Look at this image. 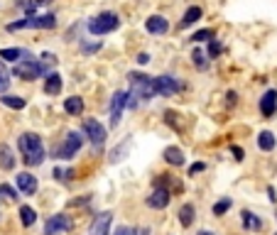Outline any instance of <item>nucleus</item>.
Here are the masks:
<instances>
[{"mask_svg": "<svg viewBox=\"0 0 277 235\" xmlns=\"http://www.w3.org/2000/svg\"><path fill=\"white\" fill-rule=\"evenodd\" d=\"M148 61H150V54H145V52L137 54V64H148Z\"/></svg>", "mask_w": 277, "mask_h": 235, "instance_id": "nucleus-40", "label": "nucleus"}, {"mask_svg": "<svg viewBox=\"0 0 277 235\" xmlns=\"http://www.w3.org/2000/svg\"><path fill=\"white\" fill-rule=\"evenodd\" d=\"M52 177H54L56 181H69V177H72V172H69V169H59V167H56V169H54V174H52Z\"/></svg>", "mask_w": 277, "mask_h": 235, "instance_id": "nucleus-33", "label": "nucleus"}, {"mask_svg": "<svg viewBox=\"0 0 277 235\" xmlns=\"http://www.w3.org/2000/svg\"><path fill=\"white\" fill-rule=\"evenodd\" d=\"M13 73L18 79H22V81H35V79L47 73V66L42 61H35V59H25V61H20L18 66L13 69Z\"/></svg>", "mask_w": 277, "mask_h": 235, "instance_id": "nucleus-4", "label": "nucleus"}, {"mask_svg": "<svg viewBox=\"0 0 277 235\" xmlns=\"http://www.w3.org/2000/svg\"><path fill=\"white\" fill-rule=\"evenodd\" d=\"M120 27V18L115 13H98L93 20H89V32L91 35H108V32H115Z\"/></svg>", "mask_w": 277, "mask_h": 235, "instance_id": "nucleus-3", "label": "nucleus"}, {"mask_svg": "<svg viewBox=\"0 0 277 235\" xmlns=\"http://www.w3.org/2000/svg\"><path fill=\"white\" fill-rule=\"evenodd\" d=\"M81 145H84V135H81V132H76V130H72V132L66 135L64 145L56 147V160H72L76 152L81 149Z\"/></svg>", "mask_w": 277, "mask_h": 235, "instance_id": "nucleus-5", "label": "nucleus"}, {"mask_svg": "<svg viewBox=\"0 0 277 235\" xmlns=\"http://www.w3.org/2000/svg\"><path fill=\"white\" fill-rule=\"evenodd\" d=\"M145 30H148L150 35H165L167 30H169V22H167L162 15H152V18H148V22H145Z\"/></svg>", "mask_w": 277, "mask_h": 235, "instance_id": "nucleus-14", "label": "nucleus"}, {"mask_svg": "<svg viewBox=\"0 0 277 235\" xmlns=\"http://www.w3.org/2000/svg\"><path fill=\"white\" fill-rule=\"evenodd\" d=\"M111 223H113V213H108V211L98 213V216L93 218L91 228H89V235H108V228H111Z\"/></svg>", "mask_w": 277, "mask_h": 235, "instance_id": "nucleus-11", "label": "nucleus"}, {"mask_svg": "<svg viewBox=\"0 0 277 235\" xmlns=\"http://www.w3.org/2000/svg\"><path fill=\"white\" fill-rule=\"evenodd\" d=\"M165 160H167V164L182 167V164H184V152H182L179 147H167V149H165Z\"/></svg>", "mask_w": 277, "mask_h": 235, "instance_id": "nucleus-21", "label": "nucleus"}, {"mask_svg": "<svg viewBox=\"0 0 277 235\" xmlns=\"http://www.w3.org/2000/svg\"><path fill=\"white\" fill-rule=\"evenodd\" d=\"M191 61H194V66H199V69H206V66H209V61H206V54H203L201 49H194V54H191Z\"/></svg>", "mask_w": 277, "mask_h": 235, "instance_id": "nucleus-31", "label": "nucleus"}, {"mask_svg": "<svg viewBox=\"0 0 277 235\" xmlns=\"http://www.w3.org/2000/svg\"><path fill=\"white\" fill-rule=\"evenodd\" d=\"M191 39H194V42H206V39L211 42V39H216V32L206 27V30H199V32H194V35H191Z\"/></svg>", "mask_w": 277, "mask_h": 235, "instance_id": "nucleus-28", "label": "nucleus"}, {"mask_svg": "<svg viewBox=\"0 0 277 235\" xmlns=\"http://www.w3.org/2000/svg\"><path fill=\"white\" fill-rule=\"evenodd\" d=\"M61 86H64V81H61L59 73H49V76L44 79V93H47V96H59Z\"/></svg>", "mask_w": 277, "mask_h": 235, "instance_id": "nucleus-16", "label": "nucleus"}, {"mask_svg": "<svg viewBox=\"0 0 277 235\" xmlns=\"http://www.w3.org/2000/svg\"><path fill=\"white\" fill-rule=\"evenodd\" d=\"M56 25L54 15H39V18H27V27L32 30H52Z\"/></svg>", "mask_w": 277, "mask_h": 235, "instance_id": "nucleus-15", "label": "nucleus"}, {"mask_svg": "<svg viewBox=\"0 0 277 235\" xmlns=\"http://www.w3.org/2000/svg\"><path fill=\"white\" fill-rule=\"evenodd\" d=\"M231 154L236 157V162H243V149L240 147H231Z\"/></svg>", "mask_w": 277, "mask_h": 235, "instance_id": "nucleus-36", "label": "nucleus"}, {"mask_svg": "<svg viewBox=\"0 0 277 235\" xmlns=\"http://www.w3.org/2000/svg\"><path fill=\"white\" fill-rule=\"evenodd\" d=\"M84 135L93 142V147H103V142H106V127L101 125L98 120H93V118L84 120Z\"/></svg>", "mask_w": 277, "mask_h": 235, "instance_id": "nucleus-6", "label": "nucleus"}, {"mask_svg": "<svg viewBox=\"0 0 277 235\" xmlns=\"http://www.w3.org/2000/svg\"><path fill=\"white\" fill-rule=\"evenodd\" d=\"M10 89V73L5 69V64H3V59H0V93L5 96V91Z\"/></svg>", "mask_w": 277, "mask_h": 235, "instance_id": "nucleus-27", "label": "nucleus"}, {"mask_svg": "<svg viewBox=\"0 0 277 235\" xmlns=\"http://www.w3.org/2000/svg\"><path fill=\"white\" fill-rule=\"evenodd\" d=\"M0 199H8V201H18V191L8 184H0Z\"/></svg>", "mask_w": 277, "mask_h": 235, "instance_id": "nucleus-30", "label": "nucleus"}, {"mask_svg": "<svg viewBox=\"0 0 277 235\" xmlns=\"http://www.w3.org/2000/svg\"><path fill=\"white\" fill-rule=\"evenodd\" d=\"M20 56H30V54L22 52V49H15V47H13V49H0V59H3V61H18Z\"/></svg>", "mask_w": 277, "mask_h": 235, "instance_id": "nucleus-26", "label": "nucleus"}, {"mask_svg": "<svg viewBox=\"0 0 277 235\" xmlns=\"http://www.w3.org/2000/svg\"><path fill=\"white\" fill-rule=\"evenodd\" d=\"M152 84H155V93H160V96H172L182 89V84L172 76H157V79H152Z\"/></svg>", "mask_w": 277, "mask_h": 235, "instance_id": "nucleus-8", "label": "nucleus"}, {"mask_svg": "<svg viewBox=\"0 0 277 235\" xmlns=\"http://www.w3.org/2000/svg\"><path fill=\"white\" fill-rule=\"evenodd\" d=\"M277 145V140H275V135L270 132V130H262L258 135V147L262 149V152H272Z\"/></svg>", "mask_w": 277, "mask_h": 235, "instance_id": "nucleus-17", "label": "nucleus"}, {"mask_svg": "<svg viewBox=\"0 0 277 235\" xmlns=\"http://www.w3.org/2000/svg\"><path fill=\"white\" fill-rule=\"evenodd\" d=\"M128 81L132 84V93H130V101H128L130 108H137V98L140 101H150L155 96V84L145 73H128Z\"/></svg>", "mask_w": 277, "mask_h": 235, "instance_id": "nucleus-2", "label": "nucleus"}, {"mask_svg": "<svg viewBox=\"0 0 277 235\" xmlns=\"http://www.w3.org/2000/svg\"><path fill=\"white\" fill-rule=\"evenodd\" d=\"M64 110H66L69 115H81V113H84V98L69 96V98L64 101Z\"/></svg>", "mask_w": 277, "mask_h": 235, "instance_id": "nucleus-18", "label": "nucleus"}, {"mask_svg": "<svg viewBox=\"0 0 277 235\" xmlns=\"http://www.w3.org/2000/svg\"><path fill=\"white\" fill-rule=\"evenodd\" d=\"M231 203H233L231 199H221L219 203H214V208H211V211H214V216H223V213H228Z\"/></svg>", "mask_w": 277, "mask_h": 235, "instance_id": "nucleus-29", "label": "nucleus"}, {"mask_svg": "<svg viewBox=\"0 0 277 235\" xmlns=\"http://www.w3.org/2000/svg\"><path fill=\"white\" fill-rule=\"evenodd\" d=\"M15 184H18L20 194H25V196H35L37 194V177H32L30 172H20L15 177Z\"/></svg>", "mask_w": 277, "mask_h": 235, "instance_id": "nucleus-10", "label": "nucleus"}, {"mask_svg": "<svg viewBox=\"0 0 277 235\" xmlns=\"http://www.w3.org/2000/svg\"><path fill=\"white\" fill-rule=\"evenodd\" d=\"M0 167H3L5 172L15 169V157H13V149L8 145H0Z\"/></svg>", "mask_w": 277, "mask_h": 235, "instance_id": "nucleus-20", "label": "nucleus"}, {"mask_svg": "<svg viewBox=\"0 0 277 235\" xmlns=\"http://www.w3.org/2000/svg\"><path fill=\"white\" fill-rule=\"evenodd\" d=\"M35 5H47V3H52V0H32Z\"/></svg>", "mask_w": 277, "mask_h": 235, "instance_id": "nucleus-42", "label": "nucleus"}, {"mask_svg": "<svg viewBox=\"0 0 277 235\" xmlns=\"http://www.w3.org/2000/svg\"><path fill=\"white\" fill-rule=\"evenodd\" d=\"M169 189L167 186H157L152 194L148 196V206L150 208H157V211H162V208H167V203H169Z\"/></svg>", "mask_w": 277, "mask_h": 235, "instance_id": "nucleus-12", "label": "nucleus"}, {"mask_svg": "<svg viewBox=\"0 0 277 235\" xmlns=\"http://www.w3.org/2000/svg\"><path fill=\"white\" fill-rule=\"evenodd\" d=\"M240 218H243V228H245V230H255V233L262 230V220H260L258 216H253L250 211H243Z\"/></svg>", "mask_w": 277, "mask_h": 235, "instance_id": "nucleus-19", "label": "nucleus"}, {"mask_svg": "<svg viewBox=\"0 0 277 235\" xmlns=\"http://www.w3.org/2000/svg\"><path fill=\"white\" fill-rule=\"evenodd\" d=\"M267 194H270V201H277V194H275V189H272V186L267 189Z\"/></svg>", "mask_w": 277, "mask_h": 235, "instance_id": "nucleus-41", "label": "nucleus"}, {"mask_svg": "<svg viewBox=\"0 0 277 235\" xmlns=\"http://www.w3.org/2000/svg\"><path fill=\"white\" fill-rule=\"evenodd\" d=\"M219 54H221V44H219L216 39H211V44H209V56H214V59H216Z\"/></svg>", "mask_w": 277, "mask_h": 235, "instance_id": "nucleus-34", "label": "nucleus"}, {"mask_svg": "<svg viewBox=\"0 0 277 235\" xmlns=\"http://www.w3.org/2000/svg\"><path fill=\"white\" fill-rule=\"evenodd\" d=\"M199 235H214V233H209V230H201V233H199Z\"/></svg>", "mask_w": 277, "mask_h": 235, "instance_id": "nucleus-43", "label": "nucleus"}, {"mask_svg": "<svg viewBox=\"0 0 277 235\" xmlns=\"http://www.w3.org/2000/svg\"><path fill=\"white\" fill-rule=\"evenodd\" d=\"M0 101H3V106H8V108H13V110H22L25 106H27L25 98H20V96H10V93H5Z\"/></svg>", "mask_w": 277, "mask_h": 235, "instance_id": "nucleus-23", "label": "nucleus"}, {"mask_svg": "<svg viewBox=\"0 0 277 235\" xmlns=\"http://www.w3.org/2000/svg\"><path fill=\"white\" fill-rule=\"evenodd\" d=\"M20 220H22V225H35V220H37V213H35V208L32 206H20Z\"/></svg>", "mask_w": 277, "mask_h": 235, "instance_id": "nucleus-24", "label": "nucleus"}, {"mask_svg": "<svg viewBox=\"0 0 277 235\" xmlns=\"http://www.w3.org/2000/svg\"><path fill=\"white\" fill-rule=\"evenodd\" d=\"M203 169H206V164H201V162L191 164V167H189V177H196V174H199V172H203Z\"/></svg>", "mask_w": 277, "mask_h": 235, "instance_id": "nucleus-35", "label": "nucleus"}, {"mask_svg": "<svg viewBox=\"0 0 277 235\" xmlns=\"http://www.w3.org/2000/svg\"><path fill=\"white\" fill-rule=\"evenodd\" d=\"M199 18H201V8H199V5H191V8H186V13H184V18H182V22H179V27H191Z\"/></svg>", "mask_w": 277, "mask_h": 235, "instance_id": "nucleus-22", "label": "nucleus"}, {"mask_svg": "<svg viewBox=\"0 0 277 235\" xmlns=\"http://www.w3.org/2000/svg\"><path fill=\"white\" fill-rule=\"evenodd\" d=\"M275 110H277V91L270 89V91H265V96L260 98V113L265 118H272Z\"/></svg>", "mask_w": 277, "mask_h": 235, "instance_id": "nucleus-13", "label": "nucleus"}, {"mask_svg": "<svg viewBox=\"0 0 277 235\" xmlns=\"http://www.w3.org/2000/svg\"><path fill=\"white\" fill-rule=\"evenodd\" d=\"M72 230V218L64 216V213H56L44 223V235H61Z\"/></svg>", "mask_w": 277, "mask_h": 235, "instance_id": "nucleus-7", "label": "nucleus"}, {"mask_svg": "<svg viewBox=\"0 0 277 235\" xmlns=\"http://www.w3.org/2000/svg\"><path fill=\"white\" fill-rule=\"evenodd\" d=\"M18 147L20 154H22V162L27 167H37L44 162V145H42V137L35 132H22L18 137Z\"/></svg>", "mask_w": 277, "mask_h": 235, "instance_id": "nucleus-1", "label": "nucleus"}, {"mask_svg": "<svg viewBox=\"0 0 277 235\" xmlns=\"http://www.w3.org/2000/svg\"><path fill=\"white\" fill-rule=\"evenodd\" d=\"M179 223H182L184 228H189V225L194 223V206H191V203H184V206L179 208Z\"/></svg>", "mask_w": 277, "mask_h": 235, "instance_id": "nucleus-25", "label": "nucleus"}, {"mask_svg": "<svg viewBox=\"0 0 277 235\" xmlns=\"http://www.w3.org/2000/svg\"><path fill=\"white\" fill-rule=\"evenodd\" d=\"M115 235H135V230H132V228H128V225H120Z\"/></svg>", "mask_w": 277, "mask_h": 235, "instance_id": "nucleus-37", "label": "nucleus"}, {"mask_svg": "<svg viewBox=\"0 0 277 235\" xmlns=\"http://www.w3.org/2000/svg\"><path fill=\"white\" fill-rule=\"evenodd\" d=\"M96 49H101V42H96V44H84V52L89 54V52H96Z\"/></svg>", "mask_w": 277, "mask_h": 235, "instance_id": "nucleus-38", "label": "nucleus"}, {"mask_svg": "<svg viewBox=\"0 0 277 235\" xmlns=\"http://www.w3.org/2000/svg\"><path fill=\"white\" fill-rule=\"evenodd\" d=\"M236 101H238V93L236 91H228V106H233Z\"/></svg>", "mask_w": 277, "mask_h": 235, "instance_id": "nucleus-39", "label": "nucleus"}, {"mask_svg": "<svg viewBox=\"0 0 277 235\" xmlns=\"http://www.w3.org/2000/svg\"><path fill=\"white\" fill-rule=\"evenodd\" d=\"M128 147H130V140H125V142H123V145H120V147H115V149H113V152H111V160H113V162H118V160H123V154L128 152Z\"/></svg>", "mask_w": 277, "mask_h": 235, "instance_id": "nucleus-32", "label": "nucleus"}, {"mask_svg": "<svg viewBox=\"0 0 277 235\" xmlns=\"http://www.w3.org/2000/svg\"><path fill=\"white\" fill-rule=\"evenodd\" d=\"M128 101H130V96L125 91H118V93L113 96V101H111V125L113 127L120 123V115H123V108L128 106Z\"/></svg>", "mask_w": 277, "mask_h": 235, "instance_id": "nucleus-9", "label": "nucleus"}]
</instances>
